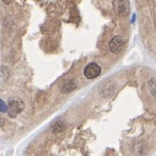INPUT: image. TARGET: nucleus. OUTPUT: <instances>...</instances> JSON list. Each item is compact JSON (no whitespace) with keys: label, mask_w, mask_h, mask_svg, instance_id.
Returning a JSON list of instances; mask_svg holds the SVG:
<instances>
[{"label":"nucleus","mask_w":156,"mask_h":156,"mask_svg":"<svg viewBox=\"0 0 156 156\" xmlns=\"http://www.w3.org/2000/svg\"><path fill=\"white\" fill-rule=\"evenodd\" d=\"M148 87L152 94L156 98V78H151L148 81Z\"/></svg>","instance_id":"obj_8"},{"label":"nucleus","mask_w":156,"mask_h":156,"mask_svg":"<svg viewBox=\"0 0 156 156\" xmlns=\"http://www.w3.org/2000/svg\"><path fill=\"white\" fill-rule=\"evenodd\" d=\"M66 129V123L63 121H57L52 127V132L55 134L60 133L62 132H64V130Z\"/></svg>","instance_id":"obj_7"},{"label":"nucleus","mask_w":156,"mask_h":156,"mask_svg":"<svg viewBox=\"0 0 156 156\" xmlns=\"http://www.w3.org/2000/svg\"><path fill=\"white\" fill-rule=\"evenodd\" d=\"M101 72H102V69L97 64L91 63L84 68L83 75L87 79H94L100 76Z\"/></svg>","instance_id":"obj_3"},{"label":"nucleus","mask_w":156,"mask_h":156,"mask_svg":"<svg viewBox=\"0 0 156 156\" xmlns=\"http://www.w3.org/2000/svg\"><path fill=\"white\" fill-rule=\"evenodd\" d=\"M6 111H7V105L2 99H0V113L4 114L6 113Z\"/></svg>","instance_id":"obj_9"},{"label":"nucleus","mask_w":156,"mask_h":156,"mask_svg":"<svg viewBox=\"0 0 156 156\" xmlns=\"http://www.w3.org/2000/svg\"><path fill=\"white\" fill-rule=\"evenodd\" d=\"M25 108V105L21 100H11L7 105V111L8 116L11 118L16 117Z\"/></svg>","instance_id":"obj_2"},{"label":"nucleus","mask_w":156,"mask_h":156,"mask_svg":"<svg viewBox=\"0 0 156 156\" xmlns=\"http://www.w3.org/2000/svg\"><path fill=\"white\" fill-rule=\"evenodd\" d=\"M114 11L117 16L125 17L130 12V3L128 0H114Z\"/></svg>","instance_id":"obj_1"},{"label":"nucleus","mask_w":156,"mask_h":156,"mask_svg":"<svg viewBox=\"0 0 156 156\" xmlns=\"http://www.w3.org/2000/svg\"><path fill=\"white\" fill-rule=\"evenodd\" d=\"M124 40L121 37H115L109 43V49L112 53H119L124 46Z\"/></svg>","instance_id":"obj_4"},{"label":"nucleus","mask_w":156,"mask_h":156,"mask_svg":"<svg viewBox=\"0 0 156 156\" xmlns=\"http://www.w3.org/2000/svg\"><path fill=\"white\" fill-rule=\"evenodd\" d=\"M3 3H5V4H10V3H12L14 0H1Z\"/></svg>","instance_id":"obj_10"},{"label":"nucleus","mask_w":156,"mask_h":156,"mask_svg":"<svg viewBox=\"0 0 156 156\" xmlns=\"http://www.w3.org/2000/svg\"><path fill=\"white\" fill-rule=\"evenodd\" d=\"M76 83L74 80H69L67 82H66L61 88V92L64 94H69L71 92H73L74 90H76Z\"/></svg>","instance_id":"obj_5"},{"label":"nucleus","mask_w":156,"mask_h":156,"mask_svg":"<svg viewBox=\"0 0 156 156\" xmlns=\"http://www.w3.org/2000/svg\"><path fill=\"white\" fill-rule=\"evenodd\" d=\"M114 92H115V86L114 85H112V84H105L102 87L101 94L104 97H109L114 94Z\"/></svg>","instance_id":"obj_6"}]
</instances>
